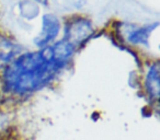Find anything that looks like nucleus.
Here are the masks:
<instances>
[{
  "instance_id": "obj_1",
  "label": "nucleus",
  "mask_w": 160,
  "mask_h": 140,
  "mask_svg": "<svg viewBox=\"0 0 160 140\" xmlns=\"http://www.w3.org/2000/svg\"><path fill=\"white\" fill-rule=\"evenodd\" d=\"M64 67L54 58L52 46L45 47L14 60L3 75L5 85L16 94L31 93L48 84Z\"/></svg>"
},
{
  "instance_id": "obj_2",
  "label": "nucleus",
  "mask_w": 160,
  "mask_h": 140,
  "mask_svg": "<svg viewBox=\"0 0 160 140\" xmlns=\"http://www.w3.org/2000/svg\"><path fill=\"white\" fill-rule=\"evenodd\" d=\"M92 32V25L89 20L78 19L66 27V36L64 40L70 43L72 46H78L85 43L90 37Z\"/></svg>"
},
{
  "instance_id": "obj_3",
  "label": "nucleus",
  "mask_w": 160,
  "mask_h": 140,
  "mask_svg": "<svg viewBox=\"0 0 160 140\" xmlns=\"http://www.w3.org/2000/svg\"><path fill=\"white\" fill-rule=\"evenodd\" d=\"M60 25L56 17L52 16V14H46L43 18V29L41 32L40 36L35 38V44L40 47L45 46L48 44L51 41L57 36L58 32H59Z\"/></svg>"
},
{
  "instance_id": "obj_4",
  "label": "nucleus",
  "mask_w": 160,
  "mask_h": 140,
  "mask_svg": "<svg viewBox=\"0 0 160 140\" xmlns=\"http://www.w3.org/2000/svg\"><path fill=\"white\" fill-rule=\"evenodd\" d=\"M52 49H53L54 58H55L59 64L65 66V65L68 62L69 58L72 56L73 51H75V46H72V45L67 42L66 40H62L56 43L55 45H53Z\"/></svg>"
},
{
  "instance_id": "obj_5",
  "label": "nucleus",
  "mask_w": 160,
  "mask_h": 140,
  "mask_svg": "<svg viewBox=\"0 0 160 140\" xmlns=\"http://www.w3.org/2000/svg\"><path fill=\"white\" fill-rule=\"evenodd\" d=\"M146 90L150 98L157 100L159 98V67L157 64L152 65L146 76Z\"/></svg>"
},
{
  "instance_id": "obj_6",
  "label": "nucleus",
  "mask_w": 160,
  "mask_h": 140,
  "mask_svg": "<svg viewBox=\"0 0 160 140\" xmlns=\"http://www.w3.org/2000/svg\"><path fill=\"white\" fill-rule=\"evenodd\" d=\"M153 29H155V25H149V27L136 30L135 32L129 34L128 41L131 43H134V44H138V43L139 44H147L149 34Z\"/></svg>"
},
{
  "instance_id": "obj_7",
  "label": "nucleus",
  "mask_w": 160,
  "mask_h": 140,
  "mask_svg": "<svg viewBox=\"0 0 160 140\" xmlns=\"http://www.w3.org/2000/svg\"><path fill=\"white\" fill-rule=\"evenodd\" d=\"M16 53L17 51L13 44L10 43L9 41L2 38L1 42H0V62H2V64L8 62L10 59L13 58Z\"/></svg>"
}]
</instances>
